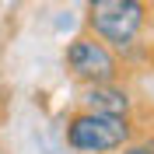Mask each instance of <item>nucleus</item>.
<instances>
[{
  "mask_svg": "<svg viewBox=\"0 0 154 154\" xmlns=\"http://www.w3.org/2000/svg\"><path fill=\"white\" fill-rule=\"evenodd\" d=\"M84 4H91V0H84Z\"/></svg>",
  "mask_w": 154,
  "mask_h": 154,
  "instance_id": "obj_7",
  "label": "nucleus"
},
{
  "mask_svg": "<svg viewBox=\"0 0 154 154\" xmlns=\"http://www.w3.org/2000/svg\"><path fill=\"white\" fill-rule=\"evenodd\" d=\"M116 154H154V133H140L133 144H126L123 151H116Z\"/></svg>",
  "mask_w": 154,
  "mask_h": 154,
  "instance_id": "obj_5",
  "label": "nucleus"
},
{
  "mask_svg": "<svg viewBox=\"0 0 154 154\" xmlns=\"http://www.w3.org/2000/svg\"><path fill=\"white\" fill-rule=\"evenodd\" d=\"M4 112H7V105H4V95H0V119H4Z\"/></svg>",
  "mask_w": 154,
  "mask_h": 154,
  "instance_id": "obj_6",
  "label": "nucleus"
},
{
  "mask_svg": "<svg viewBox=\"0 0 154 154\" xmlns=\"http://www.w3.org/2000/svg\"><path fill=\"white\" fill-rule=\"evenodd\" d=\"M77 109L105 112V116H133L137 112V95L123 81H112V84H81Z\"/></svg>",
  "mask_w": 154,
  "mask_h": 154,
  "instance_id": "obj_4",
  "label": "nucleus"
},
{
  "mask_svg": "<svg viewBox=\"0 0 154 154\" xmlns=\"http://www.w3.org/2000/svg\"><path fill=\"white\" fill-rule=\"evenodd\" d=\"M144 133L137 116H105L74 109L63 123V140L74 154H116Z\"/></svg>",
  "mask_w": 154,
  "mask_h": 154,
  "instance_id": "obj_1",
  "label": "nucleus"
},
{
  "mask_svg": "<svg viewBox=\"0 0 154 154\" xmlns=\"http://www.w3.org/2000/svg\"><path fill=\"white\" fill-rule=\"evenodd\" d=\"M151 21L147 0H91L84 7V32L105 42L116 56H123L137 46Z\"/></svg>",
  "mask_w": 154,
  "mask_h": 154,
  "instance_id": "obj_2",
  "label": "nucleus"
},
{
  "mask_svg": "<svg viewBox=\"0 0 154 154\" xmlns=\"http://www.w3.org/2000/svg\"><path fill=\"white\" fill-rule=\"evenodd\" d=\"M63 70L77 84H112V81H123V60L116 56L105 42L88 35V32H81V35H74L67 42Z\"/></svg>",
  "mask_w": 154,
  "mask_h": 154,
  "instance_id": "obj_3",
  "label": "nucleus"
}]
</instances>
